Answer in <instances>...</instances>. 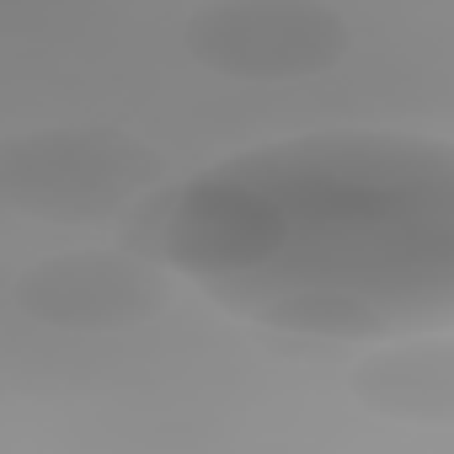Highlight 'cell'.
<instances>
[{"instance_id": "1", "label": "cell", "mask_w": 454, "mask_h": 454, "mask_svg": "<svg viewBox=\"0 0 454 454\" xmlns=\"http://www.w3.org/2000/svg\"><path fill=\"white\" fill-rule=\"evenodd\" d=\"M166 268L310 342H406L454 316V155L422 129H305L231 150L160 208Z\"/></svg>"}]
</instances>
